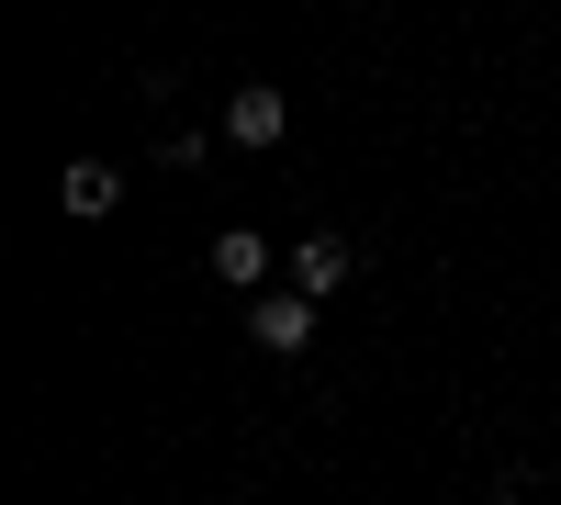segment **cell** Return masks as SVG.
Returning a JSON list of instances; mask_svg holds the SVG:
<instances>
[{"label":"cell","instance_id":"1","mask_svg":"<svg viewBox=\"0 0 561 505\" xmlns=\"http://www.w3.org/2000/svg\"><path fill=\"white\" fill-rule=\"evenodd\" d=\"M248 337H259L270 359H304V348H314V303H304V292H259V303H248Z\"/></svg>","mask_w":561,"mask_h":505},{"label":"cell","instance_id":"2","mask_svg":"<svg viewBox=\"0 0 561 505\" xmlns=\"http://www.w3.org/2000/svg\"><path fill=\"white\" fill-rule=\"evenodd\" d=\"M270 269H280V259H270L259 225H225V237H214V282H225V292H248V303H259V292H270Z\"/></svg>","mask_w":561,"mask_h":505},{"label":"cell","instance_id":"3","mask_svg":"<svg viewBox=\"0 0 561 505\" xmlns=\"http://www.w3.org/2000/svg\"><path fill=\"white\" fill-rule=\"evenodd\" d=\"M280 269H293V292H304V303H337V292H348V269H359V259H348L337 237H304V248H293V259H280Z\"/></svg>","mask_w":561,"mask_h":505},{"label":"cell","instance_id":"4","mask_svg":"<svg viewBox=\"0 0 561 505\" xmlns=\"http://www.w3.org/2000/svg\"><path fill=\"white\" fill-rule=\"evenodd\" d=\"M225 135H237V147H280V135H293V102H280V90H237V102H225Z\"/></svg>","mask_w":561,"mask_h":505},{"label":"cell","instance_id":"5","mask_svg":"<svg viewBox=\"0 0 561 505\" xmlns=\"http://www.w3.org/2000/svg\"><path fill=\"white\" fill-rule=\"evenodd\" d=\"M57 203H68L79 225H102V214L124 203V169H102V158H68V180H57Z\"/></svg>","mask_w":561,"mask_h":505},{"label":"cell","instance_id":"6","mask_svg":"<svg viewBox=\"0 0 561 505\" xmlns=\"http://www.w3.org/2000/svg\"><path fill=\"white\" fill-rule=\"evenodd\" d=\"M550 494H561V461H550Z\"/></svg>","mask_w":561,"mask_h":505}]
</instances>
